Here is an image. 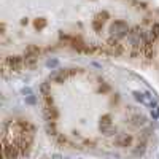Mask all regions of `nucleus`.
<instances>
[{
    "mask_svg": "<svg viewBox=\"0 0 159 159\" xmlns=\"http://www.w3.org/2000/svg\"><path fill=\"white\" fill-rule=\"evenodd\" d=\"M129 32H130V30H129V25H127V22H126V21L118 19V21L111 22V25H110V34H111V37H113V38H116V40H118V38L126 37Z\"/></svg>",
    "mask_w": 159,
    "mask_h": 159,
    "instance_id": "1",
    "label": "nucleus"
},
{
    "mask_svg": "<svg viewBox=\"0 0 159 159\" xmlns=\"http://www.w3.org/2000/svg\"><path fill=\"white\" fill-rule=\"evenodd\" d=\"M110 18V15H108V11H99L97 15H96V18H94V21H92V29L94 30H102V27H103V24H105V21H107Z\"/></svg>",
    "mask_w": 159,
    "mask_h": 159,
    "instance_id": "6",
    "label": "nucleus"
},
{
    "mask_svg": "<svg viewBox=\"0 0 159 159\" xmlns=\"http://www.w3.org/2000/svg\"><path fill=\"white\" fill-rule=\"evenodd\" d=\"M37 61H38V56H35V54H25L24 56V64H25V67H29V69L35 67Z\"/></svg>",
    "mask_w": 159,
    "mask_h": 159,
    "instance_id": "10",
    "label": "nucleus"
},
{
    "mask_svg": "<svg viewBox=\"0 0 159 159\" xmlns=\"http://www.w3.org/2000/svg\"><path fill=\"white\" fill-rule=\"evenodd\" d=\"M129 121H130V124H132V126H135V127H142V126L147 124V118H145L142 113H132V115L129 116Z\"/></svg>",
    "mask_w": 159,
    "mask_h": 159,
    "instance_id": "7",
    "label": "nucleus"
},
{
    "mask_svg": "<svg viewBox=\"0 0 159 159\" xmlns=\"http://www.w3.org/2000/svg\"><path fill=\"white\" fill-rule=\"evenodd\" d=\"M42 94H43V97L51 94V88H49L48 83H43V84H42Z\"/></svg>",
    "mask_w": 159,
    "mask_h": 159,
    "instance_id": "14",
    "label": "nucleus"
},
{
    "mask_svg": "<svg viewBox=\"0 0 159 159\" xmlns=\"http://www.w3.org/2000/svg\"><path fill=\"white\" fill-rule=\"evenodd\" d=\"M34 27H35L37 30L45 29V27H46V19H45V18H37V19L34 21Z\"/></svg>",
    "mask_w": 159,
    "mask_h": 159,
    "instance_id": "11",
    "label": "nucleus"
},
{
    "mask_svg": "<svg viewBox=\"0 0 159 159\" xmlns=\"http://www.w3.org/2000/svg\"><path fill=\"white\" fill-rule=\"evenodd\" d=\"M46 130H48V134L56 135V124H54V121H48L46 123Z\"/></svg>",
    "mask_w": 159,
    "mask_h": 159,
    "instance_id": "12",
    "label": "nucleus"
},
{
    "mask_svg": "<svg viewBox=\"0 0 159 159\" xmlns=\"http://www.w3.org/2000/svg\"><path fill=\"white\" fill-rule=\"evenodd\" d=\"M43 113H45L46 121H56L57 116H59V111H57V108L54 107V105H51V107H45Z\"/></svg>",
    "mask_w": 159,
    "mask_h": 159,
    "instance_id": "8",
    "label": "nucleus"
},
{
    "mask_svg": "<svg viewBox=\"0 0 159 159\" xmlns=\"http://www.w3.org/2000/svg\"><path fill=\"white\" fill-rule=\"evenodd\" d=\"M76 73H80V69H64V70H57V73L52 76V80H54L56 83H64L65 80H69L70 76H73V75H76Z\"/></svg>",
    "mask_w": 159,
    "mask_h": 159,
    "instance_id": "5",
    "label": "nucleus"
},
{
    "mask_svg": "<svg viewBox=\"0 0 159 159\" xmlns=\"http://www.w3.org/2000/svg\"><path fill=\"white\" fill-rule=\"evenodd\" d=\"M21 154L18 143H8L7 139H3V157L5 159H18Z\"/></svg>",
    "mask_w": 159,
    "mask_h": 159,
    "instance_id": "3",
    "label": "nucleus"
},
{
    "mask_svg": "<svg viewBox=\"0 0 159 159\" xmlns=\"http://www.w3.org/2000/svg\"><path fill=\"white\" fill-rule=\"evenodd\" d=\"M27 102L29 103H35V97L34 96H27Z\"/></svg>",
    "mask_w": 159,
    "mask_h": 159,
    "instance_id": "16",
    "label": "nucleus"
},
{
    "mask_svg": "<svg viewBox=\"0 0 159 159\" xmlns=\"http://www.w3.org/2000/svg\"><path fill=\"white\" fill-rule=\"evenodd\" d=\"M115 143L118 145V147H129V145L132 143V135H129V134H119L118 137H116V140H115Z\"/></svg>",
    "mask_w": 159,
    "mask_h": 159,
    "instance_id": "9",
    "label": "nucleus"
},
{
    "mask_svg": "<svg viewBox=\"0 0 159 159\" xmlns=\"http://www.w3.org/2000/svg\"><path fill=\"white\" fill-rule=\"evenodd\" d=\"M24 65V59L21 56H8L5 59V67H10L13 72H19Z\"/></svg>",
    "mask_w": 159,
    "mask_h": 159,
    "instance_id": "4",
    "label": "nucleus"
},
{
    "mask_svg": "<svg viewBox=\"0 0 159 159\" xmlns=\"http://www.w3.org/2000/svg\"><path fill=\"white\" fill-rule=\"evenodd\" d=\"M99 129L102 130V134L105 135H113L116 134V127L111 123V116L110 115H103L99 121Z\"/></svg>",
    "mask_w": 159,
    "mask_h": 159,
    "instance_id": "2",
    "label": "nucleus"
},
{
    "mask_svg": "<svg viewBox=\"0 0 159 159\" xmlns=\"http://www.w3.org/2000/svg\"><path fill=\"white\" fill-rule=\"evenodd\" d=\"M150 34L153 35V38H154V40L159 37V22H154V24H153V27H151Z\"/></svg>",
    "mask_w": 159,
    "mask_h": 159,
    "instance_id": "13",
    "label": "nucleus"
},
{
    "mask_svg": "<svg viewBox=\"0 0 159 159\" xmlns=\"http://www.w3.org/2000/svg\"><path fill=\"white\" fill-rule=\"evenodd\" d=\"M46 65H48V67H56V65H57V61H56V59H49V61L46 62Z\"/></svg>",
    "mask_w": 159,
    "mask_h": 159,
    "instance_id": "15",
    "label": "nucleus"
}]
</instances>
